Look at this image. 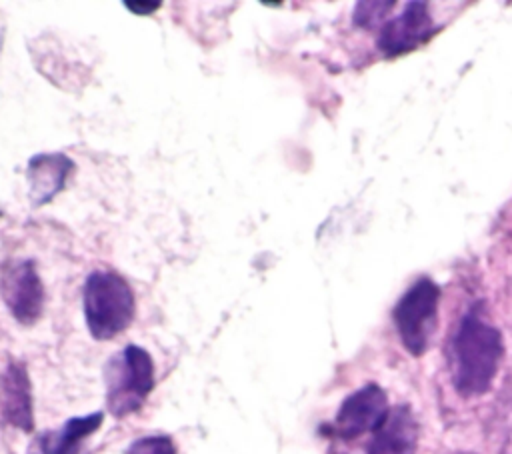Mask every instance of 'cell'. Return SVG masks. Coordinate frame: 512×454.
Masks as SVG:
<instances>
[{"label":"cell","instance_id":"cell-7","mask_svg":"<svg viewBox=\"0 0 512 454\" xmlns=\"http://www.w3.org/2000/svg\"><path fill=\"white\" fill-rule=\"evenodd\" d=\"M434 32L436 26L430 16L428 4L408 2L396 18L384 22L378 36V48L382 54L390 58L400 56L428 42Z\"/></svg>","mask_w":512,"mask_h":454},{"label":"cell","instance_id":"cell-4","mask_svg":"<svg viewBox=\"0 0 512 454\" xmlns=\"http://www.w3.org/2000/svg\"><path fill=\"white\" fill-rule=\"evenodd\" d=\"M440 302V286L432 278H418L396 302L392 318L404 348L412 356L428 350Z\"/></svg>","mask_w":512,"mask_h":454},{"label":"cell","instance_id":"cell-9","mask_svg":"<svg viewBox=\"0 0 512 454\" xmlns=\"http://www.w3.org/2000/svg\"><path fill=\"white\" fill-rule=\"evenodd\" d=\"M72 168L74 162L62 152L34 154L26 166L32 204L42 206L50 202L66 184V178Z\"/></svg>","mask_w":512,"mask_h":454},{"label":"cell","instance_id":"cell-8","mask_svg":"<svg viewBox=\"0 0 512 454\" xmlns=\"http://www.w3.org/2000/svg\"><path fill=\"white\" fill-rule=\"evenodd\" d=\"M418 422L410 406H394L374 430L366 454H416Z\"/></svg>","mask_w":512,"mask_h":454},{"label":"cell","instance_id":"cell-2","mask_svg":"<svg viewBox=\"0 0 512 454\" xmlns=\"http://www.w3.org/2000/svg\"><path fill=\"white\" fill-rule=\"evenodd\" d=\"M82 298L86 326L96 340H112L134 320V292L130 284L112 270H94L84 282Z\"/></svg>","mask_w":512,"mask_h":454},{"label":"cell","instance_id":"cell-14","mask_svg":"<svg viewBox=\"0 0 512 454\" xmlns=\"http://www.w3.org/2000/svg\"><path fill=\"white\" fill-rule=\"evenodd\" d=\"M124 6L130 8V12H134V14H150L160 8V2H140V0L130 2V0H126Z\"/></svg>","mask_w":512,"mask_h":454},{"label":"cell","instance_id":"cell-13","mask_svg":"<svg viewBox=\"0 0 512 454\" xmlns=\"http://www.w3.org/2000/svg\"><path fill=\"white\" fill-rule=\"evenodd\" d=\"M126 454H176V446L170 436L164 434H150L134 440Z\"/></svg>","mask_w":512,"mask_h":454},{"label":"cell","instance_id":"cell-10","mask_svg":"<svg viewBox=\"0 0 512 454\" xmlns=\"http://www.w3.org/2000/svg\"><path fill=\"white\" fill-rule=\"evenodd\" d=\"M2 396V412L10 424L20 430H32L34 416H32V396H30V382L26 370L20 364H10L2 376L0 386Z\"/></svg>","mask_w":512,"mask_h":454},{"label":"cell","instance_id":"cell-1","mask_svg":"<svg viewBox=\"0 0 512 454\" xmlns=\"http://www.w3.org/2000/svg\"><path fill=\"white\" fill-rule=\"evenodd\" d=\"M504 354L502 334L486 322L478 306L470 308L452 338V380L462 396L490 390Z\"/></svg>","mask_w":512,"mask_h":454},{"label":"cell","instance_id":"cell-11","mask_svg":"<svg viewBox=\"0 0 512 454\" xmlns=\"http://www.w3.org/2000/svg\"><path fill=\"white\" fill-rule=\"evenodd\" d=\"M104 412H92L66 420L58 430H48L38 438L42 454H76L82 440L94 434L102 424Z\"/></svg>","mask_w":512,"mask_h":454},{"label":"cell","instance_id":"cell-12","mask_svg":"<svg viewBox=\"0 0 512 454\" xmlns=\"http://www.w3.org/2000/svg\"><path fill=\"white\" fill-rule=\"evenodd\" d=\"M394 8V2H358L354 6V24L360 28L384 26V18Z\"/></svg>","mask_w":512,"mask_h":454},{"label":"cell","instance_id":"cell-6","mask_svg":"<svg viewBox=\"0 0 512 454\" xmlns=\"http://www.w3.org/2000/svg\"><path fill=\"white\" fill-rule=\"evenodd\" d=\"M388 414L386 392L378 384H366L352 392L334 418L332 432L344 440L374 432Z\"/></svg>","mask_w":512,"mask_h":454},{"label":"cell","instance_id":"cell-5","mask_svg":"<svg viewBox=\"0 0 512 454\" xmlns=\"http://www.w3.org/2000/svg\"><path fill=\"white\" fill-rule=\"evenodd\" d=\"M0 294L12 318L22 326H32L44 306V286L32 260H14L2 272Z\"/></svg>","mask_w":512,"mask_h":454},{"label":"cell","instance_id":"cell-3","mask_svg":"<svg viewBox=\"0 0 512 454\" xmlns=\"http://www.w3.org/2000/svg\"><path fill=\"white\" fill-rule=\"evenodd\" d=\"M106 408L114 418L136 412L154 388L152 356L136 344L124 346L104 366Z\"/></svg>","mask_w":512,"mask_h":454}]
</instances>
